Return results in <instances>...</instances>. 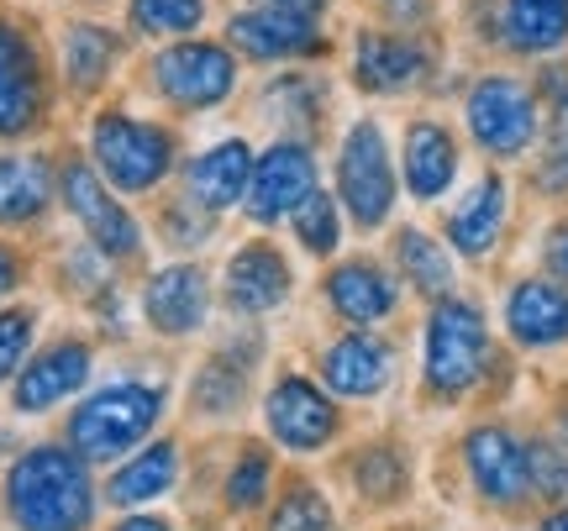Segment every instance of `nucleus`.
<instances>
[{"label":"nucleus","mask_w":568,"mask_h":531,"mask_svg":"<svg viewBox=\"0 0 568 531\" xmlns=\"http://www.w3.org/2000/svg\"><path fill=\"white\" fill-rule=\"evenodd\" d=\"M268 531H337V515H332V506L311 484H301V490H290L280 500Z\"/></svg>","instance_id":"obj_33"},{"label":"nucleus","mask_w":568,"mask_h":531,"mask_svg":"<svg viewBox=\"0 0 568 531\" xmlns=\"http://www.w3.org/2000/svg\"><path fill=\"white\" fill-rule=\"evenodd\" d=\"M232 80H237L232 53L216 48V42H180V48H169V53L153 59V84H159L174 105H190V111L226 101V95H232Z\"/></svg>","instance_id":"obj_9"},{"label":"nucleus","mask_w":568,"mask_h":531,"mask_svg":"<svg viewBox=\"0 0 568 531\" xmlns=\"http://www.w3.org/2000/svg\"><path fill=\"white\" fill-rule=\"evenodd\" d=\"M290 222H295V237H301L305 253H332V247L343 243V216H337V201L322 195V190H311V195L290 211Z\"/></svg>","instance_id":"obj_30"},{"label":"nucleus","mask_w":568,"mask_h":531,"mask_svg":"<svg viewBox=\"0 0 568 531\" xmlns=\"http://www.w3.org/2000/svg\"><path fill=\"white\" fill-rule=\"evenodd\" d=\"M326 300H332V310H337L343 321H353V327H374V321H385L389 310H395V279H389L379 264L353 258V264L332 268Z\"/></svg>","instance_id":"obj_20"},{"label":"nucleus","mask_w":568,"mask_h":531,"mask_svg":"<svg viewBox=\"0 0 568 531\" xmlns=\"http://www.w3.org/2000/svg\"><path fill=\"white\" fill-rule=\"evenodd\" d=\"M432 74V48L422 38H400V32H364L358 53H353V80L368 95H400L410 84Z\"/></svg>","instance_id":"obj_14"},{"label":"nucleus","mask_w":568,"mask_h":531,"mask_svg":"<svg viewBox=\"0 0 568 531\" xmlns=\"http://www.w3.org/2000/svg\"><path fill=\"white\" fill-rule=\"evenodd\" d=\"M537 184L564 195L568 190V84L552 95V132H548V147H542V164H537Z\"/></svg>","instance_id":"obj_34"},{"label":"nucleus","mask_w":568,"mask_h":531,"mask_svg":"<svg viewBox=\"0 0 568 531\" xmlns=\"http://www.w3.org/2000/svg\"><path fill=\"white\" fill-rule=\"evenodd\" d=\"M21 279H27V264H21V253L11 243H0V306L11 300L21 289Z\"/></svg>","instance_id":"obj_40"},{"label":"nucleus","mask_w":568,"mask_h":531,"mask_svg":"<svg viewBox=\"0 0 568 531\" xmlns=\"http://www.w3.org/2000/svg\"><path fill=\"white\" fill-rule=\"evenodd\" d=\"M385 6L389 21H400V27H422L426 17H432V0H379Z\"/></svg>","instance_id":"obj_41"},{"label":"nucleus","mask_w":568,"mask_h":531,"mask_svg":"<svg viewBox=\"0 0 568 531\" xmlns=\"http://www.w3.org/2000/svg\"><path fill=\"white\" fill-rule=\"evenodd\" d=\"M59 201L69 205V216L84 226V237L95 243V253L105 258H132L142 247L138 222L126 216V205L111 201L101 169L90 159H63L59 164Z\"/></svg>","instance_id":"obj_8"},{"label":"nucleus","mask_w":568,"mask_h":531,"mask_svg":"<svg viewBox=\"0 0 568 531\" xmlns=\"http://www.w3.org/2000/svg\"><path fill=\"white\" fill-rule=\"evenodd\" d=\"M116 531H169L163 521H153V515H132V521H122Z\"/></svg>","instance_id":"obj_43"},{"label":"nucleus","mask_w":568,"mask_h":531,"mask_svg":"<svg viewBox=\"0 0 568 531\" xmlns=\"http://www.w3.org/2000/svg\"><path fill=\"white\" fill-rule=\"evenodd\" d=\"M48 122V69L42 48L21 21L0 17V143L32 137Z\"/></svg>","instance_id":"obj_5"},{"label":"nucleus","mask_w":568,"mask_h":531,"mask_svg":"<svg viewBox=\"0 0 568 531\" xmlns=\"http://www.w3.org/2000/svg\"><path fill=\"white\" fill-rule=\"evenodd\" d=\"M506 327L521 348L568 343V289L558 279H521L506 295Z\"/></svg>","instance_id":"obj_16"},{"label":"nucleus","mask_w":568,"mask_h":531,"mask_svg":"<svg viewBox=\"0 0 568 531\" xmlns=\"http://www.w3.org/2000/svg\"><path fill=\"white\" fill-rule=\"evenodd\" d=\"M142 310L148 321L169 337H184V331L201 327L205 316V274L190 264H174V268H159L148 279V295H142Z\"/></svg>","instance_id":"obj_19"},{"label":"nucleus","mask_w":568,"mask_h":531,"mask_svg":"<svg viewBox=\"0 0 568 531\" xmlns=\"http://www.w3.org/2000/svg\"><path fill=\"white\" fill-rule=\"evenodd\" d=\"M253 358V353H247ZM247 358H237V348H222L211 364L201 368V379H195V406L211 410V416H226V410L243 400L247 389Z\"/></svg>","instance_id":"obj_29"},{"label":"nucleus","mask_w":568,"mask_h":531,"mask_svg":"<svg viewBox=\"0 0 568 531\" xmlns=\"http://www.w3.org/2000/svg\"><path fill=\"white\" fill-rule=\"evenodd\" d=\"M337 195H343L347 216L358 226H385L395 211V169H389V143L379 122H353L343 137V159H337Z\"/></svg>","instance_id":"obj_6"},{"label":"nucleus","mask_w":568,"mask_h":531,"mask_svg":"<svg viewBox=\"0 0 568 531\" xmlns=\"http://www.w3.org/2000/svg\"><path fill=\"white\" fill-rule=\"evenodd\" d=\"M395 258H400L406 279H410L416 289H422V295H432V300L453 295V258H447L443 243H432L426 232L406 226V232L395 237Z\"/></svg>","instance_id":"obj_28"},{"label":"nucleus","mask_w":568,"mask_h":531,"mask_svg":"<svg viewBox=\"0 0 568 531\" xmlns=\"http://www.w3.org/2000/svg\"><path fill=\"white\" fill-rule=\"evenodd\" d=\"M531 458V494H542V500H568V442H531L527 448Z\"/></svg>","instance_id":"obj_36"},{"label":"nucleus","mask_w":568,"mask_h":531,"mask_svg":"<svg viewBox=\"0 0 568 531\" xmlns=\"http://www.w3.org/2000/svg\"><path fill=\"white\" fill-rule=\"evenodd\" d=\"M32 331H38V310L32 306H0V385H11L32 353Z\"/></svg>","instance_id":"obj_32"},{"label":"nucleus","mask_w":568,"mask_h":531,"mask_svg":"<svg viewBox=\"0 0 568 531\" xmlns=\"http://www.w3.org/2000/svg\"><path fill=\"white\" fill-rule=\"evenodd\" d=\"M542 264H548V274L558 279V285H568V222H558L548 232V243H542Z\"/></svg>","instance_id":"obj_39"},{"label":"nucleus","mask_w":568,"mask_h":531,"mask_svg":"<svg viewBox=\"0 0 568 531\" xmlns=\"http://www.w3.org/2000/svg\"><path fill=\"white\" fill-rule=\"evenodd\" d=\"M90 379V348L74 343V337H63V343H48L42 353H32L21 374L11 379V406L21 416H42V410H53L59 400H69L74 389Z\"/></svg>","instance_id":"obj_11"},{"label":"nucleus","mask_w":568,"mask_h":531,"mask_svg":"<svg viewBox=\"0 0 568 531\" xmlns=\"http://www.w3.org/2000/svg\"><path fill=\"white\" fill-rule=\"evenodd\" d=\"M205 0H132V27L138 32H190L201 27Z\"/></svg>","instance_id":"obj_35"},{"label":"nucleus","mask_w":568,"mask_h":531,"mask_svg":"<svg viewBox=\"0 0 568 531\" xmlns=\"http://www.w3.org/2000/svg\"><path fill=\"white\" fill-rule=\"evenodd\" d=\"M353 479H358V490L368 494V500H379V506H389V500H400L406 494V458L395 448H368L364 458H358V469H353Z\"/></svg>","instance_id":"obj_31"},{"label":"nucleus","mask_w":568,"mask_h":531,"mask_svg":"<svg viewBox=\"0 0 568 531\" xmlns=\"http://www.w3.org/2000/svg\"><path fill=\"white\" fill-rule=\"evenodd\" d=\"M464 463L474 490L485 494L489 506H506L516 511L531 494V458L527 442H516L506 427H474L464 437Z\"/></svg>","instance_id":"obj_10"},{"label":"nucleus","mask_w":568,"mask_h":531,"mask_svg":"<svg viewBox=\"0 0 568 531\" xmlns=\"http://www.w3.org/2000/svg\"><path fill=\"white\" fill-rule=\"evenodd\" d=\"M111 63H116V32H105L95 21H80V27L63 32V80H69L74 95L101 90Z\"/></svg>","instance_id":"obj_26"},{"label":"nucleus","mask_w":568,"mask_h":531,"mask_svg":"<svg viewBox=\"0 0 568 531\" xmlns=\"http://www.w3.org/2000/svg\"><path fill=\"white\" fill-rule=\"evenodd\" d=\"M500 32L516 53H558L568 42V0H506Z\"/></svg>","instance_id":"obj_25"},{"label":"nucleus","mask_w":568,"mask_h":531,"mask_svg":"<svg viewBox=\"0 0 568 531\" xmlns=\"http://www.w3.org/2000/svg\"><path fill=\"white\" fill-rule=\"evenodd\" d=\"M406 184L416 201H437L447 195V184L458 180V143L443 122H410L406 126Z\"/></svg>","instance_id":"obj_21"},{"label":"nucleus","mask_w":568,"mask_h":531,"mask_svg":"<svg viewBox=\"0 0 568 531\" xmlns=\"http://www.w3.org/2000/svg\"><path fill=\"white\" fill-rule=\"evenodd\" d=\"M468 132L495 159H521L537 143V95L510 74H485L468 90Z\"/></svg>","instance_id":"obj_7"},{"label":"nucleus","mask_w":568,"mask_h":531,"mask_svg":"<svg viewBox=\"0 0 568 531\" xmlns=\"http://www.w3.org/2000/svg\"><path fill=\"white\" fill-rule=\"evenodd\" d=\"M59 201V169L42 153H0V232H21Z\"/></svg>","instance_id":"obj_15"},{"label":"nucleus","mask_w":568,"mask_h":531,"mask_svg":"<svg viewBox=\"0 0 568 531\" xmlns=\"http://www.w3.org/2000/svg\"><path fill=\"white\" fill-rule=\"evenodd\" d=\"M290 111V122L295 126H311V116H316V101H311V90H305L301 80H280L268 84V111Z\"/></svg>","instance_id":"obj_38"},{"label":"nucleus","mask_w":568,"mask_h":531,"mask_svg":"<svg viewBox=\"0 0 568 531\" xmlns=\"http://www.w3.org/2000/svg\"><path fill=\"white\" fill-rule=\"evenodd\" d=\"M163 410V395L148 385H111L101 395H90L74 416H69V448L80 452L84 463H111L116 452L138 448L142 437L153 431Z\"/></svg>","instance_id":"obj_3"},{"label":"nucleus","mask_w":568,"mask_h":531,"mask_svg":"<svg viewBox=\"0 0 568 531\" xmlns=\"http://www.w3.org/2000/svg\"><path fill=\"white\" fill-rule=\"evenodd\" d=\"M174 473H180V458H174V442H159V448L138 452L132 463L111 473V484L105 494L116 500V506H142V500H159L169 484H174Z\"/></svg>","instance_id":"obj_27"},{"label":"nucleus","mask_w":568,"mask_h":531,"mask_svg":"<svg viewBox=\"0 0 568 531\" xmlns=\"http://www.w3.org/2000/svg\"><path fill=\"white\" fill-rule=\"evenodd\" d=\"M6 521L17 531H84L95 521L90 463L74 448H27L0 484Z\"/></svg>","instance_id":"obj_1"},{"label":"nucleus","mask_w":568,"mask_h":531,"mask_svg":"<svg viewBox=\"0 0 568 531\" xmlns=\"http://www.w3.org/2000/svg\"><path fill=\"white\" fill-rule=\"evenodd\" d=\"M264 416H268V431L295 452H316L337 437V410H332V400H326L311 379H295V374L268 389Z\"/></svg>","instance_id":"obj_13"},{"label":"nucleus","mask_w":568,"mask_h":531,"mask_svg":"<svg viewBox=\"0 0 568 531\" xmlns=\"http://www.w3.org/2000/svg\"><path fill=\"white\" fill-rule=\"evenodd\" d=\"M264 494H268V452L247 448L243 463L226 479V500H232V511H253V506H264Z\"/></svg>","instance_id":"obj_37"},{"label":"nucleus","mask_w":568,"mask_h":531,"mask_svg":"<svg viewBox=\"0 0 568 531\" xmlns=\"http://www.w3.org/2000/svg\"><path fill=\"white\" fill-rule=\"evenodd\" d=\"M247 180H253V147L247 143H222L211 147L205 159H195L190 169V190L205 211H226L247 195Z\"/></svg>","instance_id":"obj_24"},{"label":"nucleus","mask_w":568,"mask_h":531,"mask_svg":"<svg viewBox=\"0 0 568 531\" xmlns=\"http://www.w3.org/2000/svg\"><path fill=\"white\" fill-rule=\"evenodd\" d=\"M489 364V327L485 310L458 300V295H443L432 316H426V389L443 395V400H458L485 379Z\"/></svg>","instance_id":"obj_2"},{"label":"nucleus","mask_w":568,"mask_h":531,"mask_svg":"<svg viewBox=\"0 0 568 531\" xmlns=\"http://www.w3.org/2000/svg\"><path fill=\"white\" fill-rule=\"evenodd\" d=\"M290 295V264L268 243H247L243 253H232L226 264V306L243 310V316H258V310H274Z\"/></svg>","instance_id":"obj_18"},{"label":"nucleus","mask_w":568,"mask_h":531,"mask_svg":"<svg viewBox=\"0 0 568 531\" xmlns=\"http://www.w3.org/2000/svg\"><path fill=\"white\" fill-rule=\"evenodd\" d=\"M90 159H95L105 184L138 195V190H153L169 174L174 143H169V132L138 122L126 111H101L95 126H90Z\"/></svg>","instance_id":"obj_4"},{"label":"nucleus","mask_w":568,"mask_h":531,"mask_svg":"<svg viewBox=\"0 0 568 531\" xmlns=\"http://www.w3.org/2000/svg\"><path fill=\"white\" fill-rule=\"evenodd\" d=\"M316 190V164L305 143H274L264 159H253V180H247V211L258 222H280Z\"/></svg>","instance_id":"obj_12"},{"label":"nucleus","mask_w":568,"mask_h":531,"mask_svg":"<svg viewBox=\"0 0 568 531\" xmlns=\"http://www.w3.org/2000/svg\"><path fill=\"white\" fill-rule=\"evenodd\" d=\"M537 531H568V506H558V511L548 515V521H542V527Z\"/></svg>","instance_id":"obj_44"},{"label":"nucleus","mask_w":568,"mask_h":531,"mask_svg":"<svg viewBox=\"0 0 568 531\" xmlns=\"http://www.w3.org/2000/svg\"><path fill=\"white\" fill-rule=\"evenodd\" d=\"M268 11H284V17H295V21H322V11H326V0H264Z\"/></svg>","instance_id":"obj_42"},{"label":"nucleus","mask_w":568,"mask_h":531,"mask_svg":"<svg viewBox=\"0 0 568 531\" xmlns=\"http://www.w3.org/2000/svg\"><path fill=\"white\" fill-rule=\"evenodd\" d=\"M326 385L337 395H353V400H368L389 385V348L368 331H353L343 343L326 348Z\"/></svg>","instance_id":"obj_22"},{"label":"nucleus","mask_w":568,"mask_h":531,"mask_svg":"<svg viewBox=\"0 0 568 531\" xmlns=\"http://www.w3.org/2000/svg\"><path fill=\"white\" fill-rule=\"evenodd\" d=\"M500 226H506V180H500V174H485V180L468 190V201L447 216V237H453L458 253L479 258V253L495 247Z\"/></svg>","instance_id":"obj_23"},{"label":"nucleus","mask_w":568,"mask_h":531,"mask_svg":"<svg viewBox=\"0 0 568 531\" xmlns=\"http://www.w3.org/2000/svg\"><path fill=\"white\" fill-rule=\"evenodd\" d=\"M232 42L243 48L247 59H311V53H322L326 38L311 27V21H295L284 17V11H268V6H258V11H247V17H232Z\"/></svg>","instance_id":"obj_17"}]
</instances>
